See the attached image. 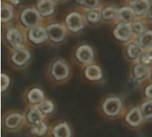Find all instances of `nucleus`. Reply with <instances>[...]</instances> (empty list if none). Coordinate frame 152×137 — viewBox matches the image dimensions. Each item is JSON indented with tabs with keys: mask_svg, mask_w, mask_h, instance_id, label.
I'll list each match as a JSON object with an SVG mask.
<instances>
[{
	"mask_svg": "<svg viewBox=\"0 0 152 137\" xmlns=\"http://www.w3.org/2000/svg\"><path fill=\"white\" fill-rule=\"evenodd\" d=\"M37 8L41 15L48 16L53 12L54 6L52 0H40L37 4Z\"/></svg>",
	"mask_w": 152,
	"mask_h": 137,
	"instance_id": "6ab92c4d",
	"label": "nucleus"
},
{
	"mask_svg": "<svg viewBox=\"0 0 152 137\" xmlns=\"http://www.w3.org/2000/svg\"><path fill=\"white\" fill-rule=\"evenodd\" d=\"M47 37V32H45V29H43L42 27H34L28 34V37L29 39L36 43V44H39L44 42L46 39Z\"/></svg>",
	"mask_w": 152,
	"mask_h": 137,
	"instance_id": "2eb2a0df",
	"label": "nucleus"
},
{
	"mask_svg": "<svg viewBox=\"0 0 152 137\" xmlns=\"http://www.w3.org/2000/svg\"><path fill=\"white\" fill-rule=\"evenodd\" d=\"M47 35L53 42H61L64 39L66 31L61 24H52L47 28Z\"/></svg>",
	"mask_w": 152,
	"mask_h": 137,
	"instance_id": "6e6552de",
	"label": "nucleus"
},
{
	"mask_svg": "<svg viewBox=\"0 0 152 137\" xmlns=\"http://www.w3.org/2000/svg\"><path fill=\"white\" fill-rule=\"evenodd\" d=\"M69 69L62 61H56L52 67V76L56 81H63L68 78Z\"/></svg>",
	"mask_w": 152,
	"mask_h": 137,
	"instance_id": "423d86ee",
	"label": "nucleus"
},
{
	"mask_svg": "<svg viewBox=\"0 0 152 137\" xmlns=\"http://www.w3.org/2000/svg\"><path fill=\"white\" fill-rule=\"evenodd\" d=\"M118 12L117 11L116 8L114 7H107L102 11V17L107 20V21H111V20H115L117 18Z\"/></svg>",
	"mask_w": 152,
	"mask_h": 137,
	"instance_id": "bb28decb",
	"label": "nucleus"
},
{
	"mask_svg": "<svg viewBox=\"0 0 152 137\" xmlns=\"http://www.w3.org/2000/svg\"><path fill=\"white\" fill-rule=\"evenodd\" d=\"M86 78L91 81H98L102 78V72L100 67L96 65H90L85 70Z\"/></svg>",
	"mask_w": 152,
	"mask_h": 137,
	"instance_id": "f3484780",
	"label": "nucleus"
},
{
	"mask_svg": "<svg viewBox=\"0 0 152 137\" xmlns=\"http://www.w3.org/2000/svg\"><path fill=\"white\" fill-rule=\"evenodd\" d=\"M6 37L7 40L9 42V44L14 47V48H18L20 46L22 41H23V37L22 35L20 34V32L16 29H11L7 34H6Z\"/></svg>",
	"mask_w": 152,
	"mask_h": 137,
	"instance_id": "dca6fc26",
	"label": "nucleus"
},
{
	"mask_svg": "<svg viewBox=\"0 0 152 137\" xmlns=\"http://www.w3.org/2000/svg\"><path fill=\"white\" fill-rule=\"evenodd\" d=\"M133 33V29L132 27L127 24V23H121L118 24L115 30H114V35L115 37L122 41H126L128 39H130L131 36Z\"/></svg>",
	"mask_w": 152,
	"mask_h": 137,
	"instance_id": "9b49d317",
	"label": "nucleus"
},
{
	"mask_svg": "<svg viewBox=\"0 0 152 137\" xmlns=\"http://www.w3.org/2000/svg\"><path fill=\"white\" fill-rule=\"evenodd\" d=\"M23 125H25L24 115L18 111L8 112L2 119V127L8 133L19 131L21 129Z\"/></svg>",
	"mask_w": 152,
	"mask_h": 137,
	"instance_id": "f257e3e1",
	"label": "nucleus"
},
{
	"mask_svg": "<svg viewBox=\"0 0 152 137\" xmlns=\"http://www.w3.org/2000/svg\"><path fill=\"white\" fill-rule=\"evenodd\" d=\"M118 16L123 22L129 23L134 18V12L129 7H123L118 11Z\"/></svg>",
	"mask_w": 152,
	"mask_h": 137,
	"instance_id": "4be33fe9",
	"label": "nucleus"
},
{
	"mask_svg": "<svg viewBox=\"0 0 152 137\" xmlns=\"http://www.w3.org/2000/svg\"><path fill=\"white\" fill-rule=\"evenodd\" d=\"M98 0H82V4L87 7H95L98 4Z\"/></svg>",
	"mask_w": 152,
	"mask_h": 137,
	"instance_id": "2f4dec72",
	"label": "nucleus"
},
{
	"mask_svg": "<svg viewBox=\"0 0 152 137\" xmlns=\"http://www.w3.org/2000/svg\"><path fill=\"white\" fill-rule=\"evenodd\" d=\"M134 78L135 80H142L146 78L150 75V70L149 68L144 64H138L134 68L133 70Z\"/></svg>",
	"mask_w": 152,
	"mask_h": 137,
	"instance_id": "412c9836",
	"label": "nucleus"
},
{
	"mask_svg": "<svg viewBox=\"0 0 152 137\" xmlns=\"http://www.w3.org/2000/svg\"><path fill=\"white\" fill-rule=\"evenodd\" d=\"M37 107L45 118L50 116L54 111V104L50 100H44L37 105Z\"/></svg>",
	"mask_w": 152,
	"mask_h": 137,
	"instance_id": "5701e85b",
	"label": "nucleus"
},
{
	"mask_svg": "<svg viewBox=\"0 0 152 137\" xmlns=\"http://www.w3.org/2000/svg\"><path fill=\"white\" fill-rule=\"evenodd\" d=\"M151 55H152V50H151Z\"/></svg>",
	"mask_w": 152,
	"mask_h": 137,
	"instance_id": "e433bc0d",
	"label": "nucleus"
},
{
	"mask_svg": "<svg viewBox=\"0 0 152 137\" xmlns=\"http://www.w3.org/2000/svg\"><path fill=\"white\" fill-rule=\"evenodd\" d=\"M1 11V17L3 21H8L12 18V9L10 5L4 4H2Z\"/></svg>",
	"mask_w": 152,
	"mask_h": 137,
	"instance_id": "a878e982",
	"label": "nucleus"
},
{
	"mask_svg": "<svg viewBox=\"0 0 152 137\" xmlns=\"http://www.w3.org/2000/svg\"><path fill=\"white\" fill-rule=\"evenodd\" d=\"M142 53V46L136 44H131L127 48L128 56L132 59H136L141 55Z\"/></svg>",
	"mask_w": 152,
	"mask_h": 137,
	"instance_id": "393cba45",
	"label": "nucleus"
},
{
	"mask_svg": "<svg viewBox=\"0 0 152 137\" xmlns=\"http://www.w3.org/2000/svg\"><path fill=\"white\" fill-rule=\"evenodd\" d=\"M86 18H87L88 21H90L92 23H96L101 19V12L98 10H91L87 12Z\"/></svg>",
	"mask_w": 152,
	"mask_h": 137,
	"instance_id": "cd10ccee",
	"label": "nucleus"
},
{
	"mask_svg": "<svg viewBox=\"0 0 152 137\" xmlns=\"http://www.w3.org/2000/svg\"><path fill=\"white\" fill-rule=\"evenodd\" d=\"M51 127L48 123L44 120L38 124L28 127V133L31 137H46L49 136Z\"/></svg>",
	"mask_w": 152,
	"mask_h": 137,
	"instance_id": "0eeeda50",
	"label": "nucleus"
},
{
	"mask_svg": "<svg viewBox=\"0 0 152 137\" xmlns=\"http://www.w3.org/2000/svg\"><path fill=\"white\" fill-rule=\"evenodd\" d=\"M27 100L31 106H37L45 100V94L40 88H32L28 92Z\"/></svg>",
	"mask_w": 152,
	"mask_h": 137,
	"instance_id": "ddd939ff",
	"label": "nucleus"
},
{
	"mask_svg": "<svg viewBox=\"0 0 152 137\" xmlns=\"http://www.w3.org/2000/svg\"><path fill=\"white\" fill-rule=\"evenodd\" d=\"M141 62H142V64H144V65H151L152 64V55L151 53H145V54H143L142 56V58H141Z\"/></svg>",
	"mask_w": 152,
	"mask_h": 137,
	"instance_id": "7c9ffc66",
	"label": "nucleus"
},
{
	"mask_svg": "<svg viewBox=\"0 0 152 137\" xmlns=\"http://www.w3.org/2000/svg\"><path fill=\"white\" fill-rule=\"evenodd\" d=\"M7 1H9L10 3H12V4H17L19 3L20 0H7Z\"/></svg>",
	"mask_w": 152,
	"mask_h": 137,
	"instance_id": "f704fd0d",
	"label": "nucleus"
},
{
	"mask_svg": "<svg viewBox=\"0 0 152 137\" xmlns=\"http://www.w3.org/2000/svg\"><path fill=\"white\" fill-rule=\"evenodd\" d=\"M50 137H73L72 127L66 121H61L56 123L51 127Z\"/></svg>",
	"mask_w": 152,
	"mask_h": 137,
	"instance_id": "39448f33",
	"label": "nucleus"
},
{
	"mask_svg": "<svg viewBox=\"0 0 152 137\" xmlns=\"http://www.w3.org/2000/svg\"><path fill=\"white\" fill-rule=\"evenodd\" d=\"M124 121L127 127L132 129H137L141 127L145 122L139 107H134L129 110L124 116Z\"/></svg>",
	"mask_w": 152,
	"mask_h": 137,
	"instance_id": "7ed1b4c3",
	"label": "nucleus"
},
{
	"mask_svg": "<svg viewBox=\"0 0 152 137\" xmlns=\"http://www.w3.org/2000/svg\"><path fill=\"white\" fill-rule=\"evenodd\" d=\"M52 1H60V0H52Z\"/></svg>",
	"mask_w": 152,
	"mask_h": 137,
	"instance_id": "c9c22d12",
	"label": "nucleus"
},
{
	"mask_svg": "<svg viewBox=\"0 0 152 137\" xmlns=\"http://www.w3.org/2000/svg\"><path fill=\"white\" fill-rule=\"evenodd\" d=\"M39 14L38 12L34 9H26L21 14V21L24 25L28 27L36 26L39 21Z\"/></svg>",
	"mask_w": 152,
	"mask_h": 137,
	"instance_id": "1a4fd4ad",
	"label": "nucleus"
},
{
	"mask_svg": "<svg viewBox=\"0 0 152 137\" xmlns=\"http://www.w3.org/2000/svg\"><path fill=\"white\" fill-rule=\"evenodd\" d=\"M10 85V78L7 75L2 74L1 76V90L2 92H4Z\"/></svg>",
	"mask_w": 152,
	"mask_h": 137,
	"instance_id": "c756f323",
	"label": "nucleus"
},
{
	"mask_svg": "<svg viewBox=\"0 0 152 137\" xmlns=\"http://www.w3.org/2000/svg\"><path fill=\"white\" fill-rule=\"evenodd\" d=\"M76 55L82 63H88L94 59V51L88 45H82L77 50Z\"/></svg>",
	"mask_w": 152,
	"mask_h": 137,
	"instance_id": "f8f14e48",
	"label": "nucleus"
},
{
	"mask_svg": "<svg viewBox=\"0 0 152 137\" xmlns=\"http://www.w3.org/2000/svg\"><path fill=\"white\" fill-rule=\"evenodd\" d=\"M102 111L107 118H118L123 111V103L118 96L107 97L102 103Z\"/></svg>",
	"mask_w": 152,
	"mask_h": 137,
	"instance_id": "f03ea898",
	"label": "nucleus"
},
{
	"mask_svg": "<svg viewBox=\"0 0 152 137\" xmlns=\"http://www.w3.org/2000/svg\"><path fill=\"white\" fill-rule=\"evenodd\" d=\"M133 31L136 34H142L145 30V26L142 21H136L133 23L132 25Z\"/></svg>",
	"mask_w": 152,
	"mask_h": 137,
	"instance_id": "c85d7f7f",
	"label": "nucleus"
},
{
	"mask_svg": "<svg viewBox=\"0 0 152 137\" xmlns=\"http://www.w3.org/2000/svg\"><path fill=\"white\" fill-rule=\"evenodd\" d=\"M148 16H149V18H151L152 20V3L150 4L149 10H148Z\"/></svg>",
	"mask_w": 152,
	"mask_h": 137,
	"instance_id": "72a5a7b5",
	"label": "nucleus"
},
{
	"mask_svg": "<svg viewBox=\"0 0 152 137\" xmlns=\"http://www.w3.org/2000/svg\"><path fill=\"white\" fill-rule=\"evenodd\" d=\"M145 122L152 121V100H148L143 102L139 107Z\"/></svg>",
	"mask_w": 152,
	"mask_h": 137,
	"instance_id": "aec40b11",
	"label": "nucleus"
},
{
	"mask_svg": "<svg viewBox=\"0 0 152 137\" xmlns=\"http://www.w3.org/2000/svg\"><path fill=\"white\" fill-rule=\"evenodd\" d=\"M144 95H145V97L148 99V100H152V84L149 85L145 90H144Z\"/></svg>",
	"mask_w": 152,
	"mask_h": 137,
	"instance_id": "473e14b6",
	"label": "nucleus"
},
{
	"mask_svg": "<svg viewBox=\"0 0 152 137\" xmlns=\"http://www.w3.org/2000/svg\"><path fill=\"white\" fill-rule=\"evenodd\" d=\"M29 53L22 48V47H18L16 49V51L13 53L12 56V62L16 64V65H19V66H21V65H24L25 63H27V62L29 60Z\"/></svg>",
	"mask_w": 152,
	"mask_h": 137,
	"instance_id": "4468645a",
	"label": "nucleus"
},
{
	"mask_svg": "<svg viewBox=\"0 0 152 137\" xmlns=\"http://www.w3.org/2000/svg\"><path fill=\"white\" fill-rule=\"evenodd\" d=\"M23 115H24L25 125H27L28 127L30 126L38 124L44 121L45 119V117L40 111L37 106H30Z\"/></svg>",
	"mask_w": 152,
	"mask_h": 137,
	"instance_id": "20e7f679",
	"label": "nucleus"
},
{
	"mask_svg": "<svg viewBox=\"0 0 152 137\" xmlns=\"http://www.w3.org/2000/svg\"><path fill=\"white\" fill-rule=\"evenodd\" d=\"M67 25L68 28L72 31H78L84 27V21L80 14L77 12H71L67 17Z\"/></svg>",
	"mask_w": 152,
	"mask_h": 137,
	"instance_id": "9d476101",
	"label": "nucleus"
},
{
	"mask_svg": "<svg viewBox=\"0 0 152 137\" xmlns=\"http://www.w3.org/2000/svg\"><path fill=\"white\" fill-rule=\"evenodd\" d=\"M132 9L137 15H144L150 7L149 0H134L132 2Z\"/></svg>",
	"mask_w": 152,
	"mask_h": 137,
	"instance_id": "a211bd4d",
	"label": "nucleus"
},
{
	"mask_svg": "<svg viewBox=\"0 0 152 137\" xmlns=\"http://www.w3.org/2000/svg\"><path fill=\"white\" fill-rule=\"evenodd\" d=\"M151 79H152V73H151Z\"/></svg>",
	"mask_w": 152,
	"mask_h": 137,
	"instance_id": "4c0bfd02",
	"label": "nucleus"
},
{
	"mask_svg": "<svg viewBox=\"0 0 152 137\" xmlns=\"http://www.w3.org/2000/svg\"><path fill=\"white\" fill-rule=\"evenodd\" d=\"M139 43L142 48H145V49L152 48V31L143 32L139 38Z\"/></svg>",
	"mask_w": 152,
	"mask_h": 137,
	"instance_id": "b1692460",
	"label": "nucleus"
}]
</instances>
